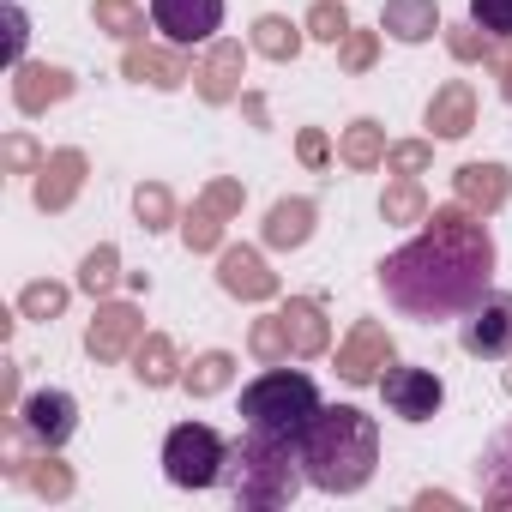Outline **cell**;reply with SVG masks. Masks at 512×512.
<instances>
[{"instance_id":"cell-1","label":"cell","mask_w":512,"mask_h":512,"mask_svg":"<svg viewBox=\"0 0 512 512\" xmlns=\"http://www.w3.org/2000/svg\"><path fill=\"white\" fill-rule=\"evenodd\" d=\"M494 278V235L482 229V211L464 199L434 205L422 235L380 260V290L410 320H458L488 296Z\"/></svg>"},{"instance_id":"cell-2","label":"cell","mask_w":512,"mask_h":512,"mask_svg":"<svg viewBox=\"0 0 512 512\" xmlns=\"http://www.w3.org/2000/svg\"><path fill=\"white\" fill-rule=\"evenodd\" d=\"M302 464H308V488L320 494H356L368 488L374 464H380V428L368 410L356 404H326L302 440Z\"/></svg>"},{"instance_id":"cell-3","label":"cell","mask_w":512,"mask_h":512,"mask_svg":"<svg viewBox=\"0 0 512 512\" xmlns=\"http://www.w3.org/2000/svg\"><path fill=\"white\" fill-rule=\"evenodd\" d=\"M308 482V464H302V446L296 440H272V434H253L229 452V494L235 506L247 512H278L302 494Z\"/></svg>"},{"instance_id":"cell-4","label":"cell","mask_w":512,"mask_h":512,"mask_svg":"<svg viewBox=\"0 0 512 512\" xmlns=\"http://www.w3.org/2000/svg\"><path fill=\"white\" fill-rule=\"evenodd\" d=\"M326 404H320V386L302 374V368H266L260 380H247L241 386V416H247V428L253 434H272V440H308V428H314V416H320Z\"/></svg>"},{"instance_id":"cell-5","label":"cell","mask_w":512,"mask_h":512,"mask_svg":"<svg viewBox=\"0 0 512 512\" xmlns=\"http://www.w3.org/2000/svg\"><path fill=\"white\" fill-rule=\"evenodd\" d=\"M229 440L211 422H175L163 434V476L175 488H217L229 476Z\"/></svg>"},{"instance_id":"cell-6","label":"cell","mask_w":512,"mask_h":512,"mask_svg":"<svg viewBox=\"0 0 512 512\" xmlns=\"http://www.w3.org/2000/svg\"><path fill=\"white\" fill-rule=\"evenodd\" d=\"M73 428H79V398L61 392V386L31 392V398L19 404V416H13V434L31 440L37 452H61V446L73 440Z\"/></svg>"},{"instance_id":"cell-7","label":"cell","mask_w":512,"mask_h":512,"mask_svg":"<svg viewBox=\"0 0 512 512\" xmlns=\"http://www.w3.org/2000/svg\"><path fill=\"white\" fill-rule=\"evenodd\" d=\"M380 398H386V410L398 416V422H434L440 416V404H446V380L434 374V368H386L380 374Z\"/></svg>"},{"instance_id":"cell-8","label":"cell","mask_w":512,"mask_h":512,"mask_svg":"<svg viewBox=\"0 0 512 512\" xmlns=\"http://www.w3.org/2000/svg\"><path fill=\"white\" fill-rule=\"evenodd\" d=\"M139 338H145V314H139V302H97V314H91V326H85V356L91 362H127L133 350H139Z\"/></svg>"},{"instance_id":"cell-9","label":"cell","mask_w":512,"mask_h":512,"mask_svg":"<svg viewBox=\"0 0 512 512\" xmlns=\"http://www.w3.org/2000/svg\"><path fill=\"white\" fill-rule=\"evenodd\" d=\"M217 290H223L229 302H272V296H278V272L266 266L260 247L223 241V247H217Z\"/></svg>"},{"instance_id":"cell-10","label":"cell","mask_w":512,"mask_h":512,"mask_svg":"<svg viewBox=\"0 0 512 512\" xmlns=\"http://www.w3.org/2000/svg\"><path fill=\"white\" fill-rule=\"evenodd\" d=\"M392 362H398V350H392V332L380 320H356L350 338L338 344V380L344 386H380V374Z\"/></svg>"},{"instance_id":"cell-11","label":"cell","mask_w":512,"mask_h":512,"mask_svg":"<svg viewBox=\"0 0 512 512\" xmlns=\"http://www.w3.org/2000/svg\"><path fill=\"white\" fill-rule=\"evenodd\" d=\"M151 25L175 49L217 43V31H223V0H151Z\"/></svg>"},{"instance_id":"cell-12","label":"cell","mask_w":512,"mask_h":512,"mask_svg":"<svg viewBox=\"0 0 512 512\" xmlns=\"http://www.w3.org/2000/svg\"><path fill=\"white\" fill-rule=\"evenodd\" d=\"M458 344H464L476 362H500V356H512V296H506V290H500V296H482V302L464 314Z\"/></svg>"},{"instance_id":"cell-13","label":"cell","mask_w":512,"mask_h":512,"mask_svg":"<svg viewBox=\"0 0 512 512\" xmlns=\"http://www.w3.org/2000/svg\"><path fill=\"white\" fill-rule=\"evenodd\" d=\"M193 67L199 61H187V49H157V43H127V55H121V73L133 79V85H151V91H181L187 79H193Z\"/></svg>"},{"instance_id":"cell-14","label":"cell","mask_w":512,"mask_h":512,"mask_svg":"<svg viewBox=\"0 0 512 512\" xmlns=\"http://www.w3.org/2000/svg\"><path fill=\"white\" fill-rule=\"evenodd\" d=\"M241 73H247V49H241L235 37H217V43L205 49V61L193 67V91H199V103H211V109L235 103V97H241Z\"/></svg>"},{"instance_id":"cell-15","label":"cell","mask_w":512,"mask_h":512,"mask_svg":"<svg viewBox=\"0 0 512 512\" xmlns=\"http://www.w3.org/2000/svg\"><path fill=\"white\" fill-rule=\"evenodd\" d=\"M85 175H91V157H85L79 145H61V151H49V163L37 169L31 205H37V211H67V205L85 193Z\"/></svg>"},{"instance_id":"cell-16","label":"cell","mask_w":512,"mask_h":512,"mask_svg":"<svg viewBox=\"0 0 512 512\" xmlns=\"http://www.w3.org/2000/svg\"><path fill=\"white\" fill-rule=\"evenodd\" d=\"M79 91V79L67 67H49V61H19L13 67V109L19 115H49L55 103H67Z\"/></svg>"},{"instance_id":"cell-17","label":"cell","mask_w":512,"mask_h":512,"mask_svg":"<svg viewBox=\"0 0 512 512\" xmlns=\"http://www.w3.org/2000/svg\"><path fill=\"white\" fill-rule=\"evenodd\" d=\"M422 121H428V139H464V133L476 127V85H470V79H446V85L428 97Z\"/></svg>"},{"instance_id":"cell-18","label":"cell","mask_w":512,"mask_h":512,"mask_svg":"<svg viewBox=\"0 0 512 512\" xmlns=\"http://www.w3.org/2000/svg\"><path fill=\"white\" fill-rule=\"evenodd\" d=\"M314 223H320V205L314 199H302V193H290V199H278L272 211H266V247L272 253H296V247H308L314 241Z\"/></svg>"},{"instance_id":"cell-19","label":"cell","mask_w":512,"mask_h":512,"mask_svg":"<svg viewBox=\"0 0 512 512\" xmlns=\"http://www.w3.org/2000/svg\"><path fill=\"white\" fill-rule=\"evenodd\" d=\"M278 314H284V326H290L296 362H314V356H326V350H332V320H326V308H320L314 296H290Z\"/></svg>"},{"instance_id":"cell-20","label":"cell","mask_w":512,"mask_h":512,"mask_svg":"<svg viewBox=\"0 0 512 512\" xmlns=\"http://www.w3.org/2000/svg\"><path fill=\"white\" fill-rule=\"evenodd\" d=\"M127 362H133V380H139L145 392H163V386H181V368H187L169 332H145V338H139V350H133Z\"/></svg>"},{"instance_id":"cell-21","label":"cell","mask_w":512,"mask_h":512,"mask_svg":"<svg viewBox=\"0 0 512 512\" xmlns=\"http://www.w3.org/2000/svg\"><path fill=\"white\" fill-rule=\"evenodd\" d=\"M452 187H458V199H464L470 211L494 217V211L506 205V193H512V169H506V163H464V169L452 175Z\"/></svg>"},{"instance_id":"cell-22","label":"cell","mask_w":512,"mask_h":512,"mask_svg":"<svg viewBox=\"0 0 512 512\" xmlns=\"http://www.w3.org/2000/svg\"><path fill=\"white\" fill-rule=\"evenodd\" d=\"M380 31H386L392 43H428V37H440L446 25H440V7H434V0H386V7H380Z\"/></svg>"},{"instance_id":"cell-23","label":"cell","mask_w":512,"mask_h":512,"mask_svg":"<svg viewBox=\"0 0 512 512\" xmlns=\"http://www.w3.org/2000/svg\"><path fill=\"white\" fill-rule=\"evenodd\" d=\"M7 482H19V488H31L37 500H73V488H79V476L49 452V458H7Z\"/></svg>"},{"instance_id":"cell-24","label":"cell","mask_w":512,"mask_h":512,"mask_svg":"<svg viewBox=\"0 0 512 512\" xmlns=\"http://www.w3.org/2000/svg\"><path fill=\"white\" fill-rule=\"evenodd\" d=\"M302 43H308V25H296V19H284V13H260V19H253V37H247L253 55H266V61H278V67H290V61L302 55Z\"/></svg>"},{"instance_id":"cell-25","label":"cell","mask_w":512,"mask_h":512,"mask_svg":"<svg viewBox=\"0 0 512 512\" xmlns=\"http://www.w3.org/2000/svg\"><path fill=\"white\" fill-rule=\"evenodd\" d=\"M386 151H392V145H386V127L368 121V115L338 133V163H344V169H362V175H368V169H386Z\"/></svg>"},{"instance_id":"cell-26","label":"cell","mask_w":512,"mask_h":512,"mask_svg":"<svg viewBox=\"0 0 512 512\" xmlns=\"http://www.w3.org/2000/svg\"><path fill=\"white\" fill-rule=\"evenodd\" d=\"M476 476H482V500L494 512H512V428L494 434V446L476 458Z\"/></svg>"},{"instance_id":"cell-27","label":"cell","mask_w":512,"mask_h":512,"mask_svg":"<svg viewBox=\"0 0 512 512\" xmlns=\"http://www.w3.org/2000/svg\"><path fill=\"white\" fill-rule=\"evenodd\" d=\"M115 284H127V272H121V247H115V241H97L85 260H79V290H85L91 302H103V296H115Z\"/></svg>"},{"instance_id":"cell-28","label":"cell","mask_w":512,"mask_h":512,"mask_svg":"<svg viewBox=\"0 0 512 512\" xmlns=\"http://www.w3.org/2000/svg\"><path fill=\"white\" fill-rule=\"evenodd\" d=\"M247 356L260 362V368H284L290 356H296V344H290V326H284V314H260L247 326Z\"/></svg>"},{"instance_id":"cell-29","label":"cell","mask_w":512,"mask_h":512,"mask_svg":"<svg viewBox=\"0 0 512 512\" xmlns=\"http://www.w3.org/2000/svg\"><path fill=\"white\" fill-rule=\"evenodd\" d=\"M181 386H187L193 398H217V392H229V386H235V356H229V350H205V356H193V362L181 368Z\"/></svg>"},{"instance_id":"cell-30","label":"cell","mask_w":512,"mask_h":512,"mask_svg":"<svg viewBox=\"0 0 512 512\" xmlns=\"http://www.w3.org/2000/svg\"><path fill=\"white\" fill-rule=\"evenodd\" d=\"M428 211H434V205H428V193H422L416 175H398V181L380 193V217H386V223H428Z\"/></svg>"},{"instance_id":"cell-31","label":"cell","mask_w":512,"mask_h":512,"mask_svg":"<svg viewBox=\"0 0 512 512\" xmlns=\"http://www.w3.org/2000/svg\"><path fill=\"white\" fill-rule=\"evenodd\" d=\"M133 217H139V229H145V235H157V229L181 223V211H175V193H169L163 181H139V187H133Z\"/></svg>"},{"instance_id":"cell-32","label":"cell","mask_w":512,"mask_h":512,"mask_svg":"<svg viewBox=\"0 0 512 512\" xmlns=\"http://www.w3.org/2000/svg\"><path fill=\"white\" fill-rule=\"evenodd\" d=\"M91 19H97V31H109L121 43L145 37V7H139V0H91Z\"/></svg>"},{"instance_id":"cell-33","label":"cell","mask_w":512,"mask_h":512,"mask_svg":"<svg viewBox=\"0 0 512 512\" xmlns=\"http://www.w3.org/2000/svg\"><path fill=\"white\" fill-rule=\"evenodd\" d=\"M223 229H229V217H217L205 199H193V211L181 217V241H187V253H217V247H223Z\"/></svg>"},{"instance_id":"cell-34","label":"cell","mask_w":512,"mask_h":512,"mask_svg":"<svg viewBox=\"0 0 512 512\" xmlns=\"http://www.w3.org/2000/svg\"><path fill=\"white\" fill-rule=\"evenodd\" d=\"M67 284H55V278H37V284H25L19 290V314L25 320H37V326H49V320H61L67 314Z\"/></svg>"},{"instance_id":"cell-35","label":"cell","mask_w":512,"mask_h":512,"mask_svg":"<svg viewBox=\"0 0 512 512\" xmlns=\"http://www.w3.org/2000/svg\"><path fill=\"white\" fill-rule=\"evenodd\" d=\"M302 25H308V37H314V43H332V49L350 37V13H344V0H314Z\"/></svg>"},{"instance_id":"cell-36","label":"cell","mask_w":512,"mask_h":512,"mask_svg":"<svg viewBox=\"0 0 512 512\" xmlns=\"http://www.w3.org/2000/svg\"><path fill=\"white\" fill-rule=\"evenodd\" d=\"M440 37H446L452 61H482V67L494 61V31H482L476 19H470V25H452V31H440Z\"/></svg>"},{"instance_id":"cell-37","label":"cell","mask_w":512,"mask_h":512,"mask_svg":"<svg viewBox=\"0 0 512 512\" xmlns=\"http://www.w3.org/2000/svg\"><path fill=\"white\" fill-rule=\"evenodd\" d=\"M0 163H7V175H37L49 163V151L19 127V133H7V145H0Z\"/></svg>"},{"instance_id":"cell-38","label":"cell","mask_w":512,"mask_h":512,"mask_svg":"<svg viewBox=\"0 0 512 512\" xmlns=\"http://www.w3.org/2000/svg\"><path fill=\"white\" fill-rule=\"evenodd\" d=\"M380 37H386V31H356V25H350V37L338 43V67H344V73H368V67L380 61Z\"/></svg>"},{"instance_id":"cell-39","label":"cell","mask_w":512,"mask_h":512,"mask_svg":"<svg viewBox=\"0 0 512 512\" xmlns=\"http://www.w3.org/2000/svg\"><path fill=\"white\" fill-rule=\"evenodd\" d=\"M434 163V139H398L392 151H386V169L392 175H422Z\"/></svg>"},{"instance_id":"cell-40","label":"cell","mask_w":512,"mask_h":512,"mask_svg":"<svg viewBox=\"0 0 512 512\" xmlns=\"http://www.w3.org/2000/svg\"><path fill=\"white\" fill-rule=\"evenodd\" d=\"M199 199H205L217 217H229V223H235V217H241V205H247V187H241L235 175H217V181H205V193H199Z\"/></svg>"},{"instance_id":"cell-41","label":"cell","mask_w":512,"mask_h":512,"mask_svg":"<svg viewBox=\"0 0 512 512\" xmlns=\"http://www.w3.org/2000/svg\"><path fill=\"white\" fill-rule=\"evenodd\" d=\"M470 19L494 37H512V0H470Z\"/></svg>"},{"instance_id":"cell-42","label":"cell","mask_w":512,"mask_h":512,"mask_svg":"<svg viewBox=\"0 0 512 512\" xmlns=\"http://www.w3.org/2000/svg\"><path fill=\"white\" fill-rule=\"evenodd\" d=\"M25 37H31V19H25L19 0H7V67L25 61Z\"/></svg>"},{"instance_id":"cell-43","label":"cell","mask_w":512,"mask_h":512,"mask_svg":"<svg viewBox=\"0 0 512 512\" xmlns=\"http://www.w3.org/2000/svg\"><path fill=\"white\" fill-rule=\"evenodd\" d=\"M296 157H302L308 169H326V163H332V139H326L320 127H302V133H296Z\"/></svg>"},{"instance_id":"cell-44","label":"cell","mask_w":512,"mask_h":512,"mask_svg":"<svg viewBox=\"0 0 512 512\" xmlns=\"http://www.w3.org/2000/svg\"><path fill=\"white\" fill-rule=\"evenodd\" d=\"M0 398H7V416H19V362H0Z\"/></svg>"},{"instance_id":"cell-45","label":"cell","mask_w":512,"mask_h":512,"mask_svg":"<svg viewBox=\"0 0 512 512\" xmlns=\"http://www.w3.org/2000/svg\"><path fill=\"white\" fill-rule=\"evenodd\" d=\"M488 67H494V79H500V97L512 103V37H506V49H494V61H488Z\"/></svg>"},{"instance_id":"cell-46","label":"cell","mask_w":512,"mask_h":512,"mask_svg":"<svg viewBox=\"0 0 512 512\" xmlns=\"http://www.w3.org/2000/svg\"><path fill=\"white\" fill-rule=\"evenodd\" d=\"M416 506H458V494H434L428 488V494H416Z\"/></svg>"},{"instance_id":"cell-47","label":"cell","mask_w":512,"mask_h":512,"mask_svg":"<svg viewBox=\"0 0 512 512\" xmlns=\"http://www.w3.org/2000/svg\"><path fill=\"white\" fill-rule=\"evenodd\" d=\"M506 392H512V368H506Z\"/></svg>"}]
</instances>
